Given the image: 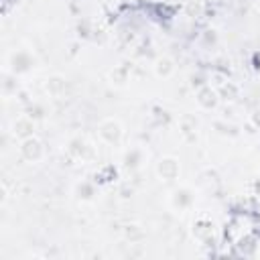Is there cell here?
<instances>
[{"mask_svg": "<svg viewBox=\"0 0 260 260\" xmlns=\"http://www.w3.org/2000/svg\"><path fill=\"white\" fill-rule=\"evenodd\" d=\"M102 137L108 139L110 143H112V141H118V139H120V124L114 122V120L104 122V124H102Z\"/></svg>", "mask_w": 260, "mask_h": 260, "instance_id": "6da1fadb", "label": "cell"}, {"mask_svg": "<svg viewBox=\"0 0 260 260\" xmlns=\"http://www.w3.org/2000/svg\"><path fill=\"white\" fill-rule=\"evenodd\" d=\"M23 153L27 155V159H39L41 157V145H39V141H35V139H27L25 141V147H23Z\"/></svg>", "mask_w": 260, "mask_h": 260, "instance_id": "7a4b0ae2", "label": "cell"}, {"mask_svg": "<svg viewBox=\"0 0 260 260\" xmlns=\"http://www.w3.org/2000/svg\"><path fill=\"white\" fill-rule=\"evenodd\" d=\"M159 173H161L165 179H173V177H175V173H177V163H175L173 159H165V161H161Z\"/></svg>", "mask_w": 260, "mask_h": 260, "instance_id": "3957f363", "label": "cell"}]
</instances>
